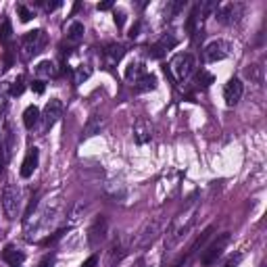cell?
<instances>
[{"instance_id":"6da1fadb","label":"cell","mask_w":267,"mask_h":267,"mask_svg":"<svg viewBox=\"0 0 267 267\" xmlns=\"http://www.w3.org/2000/svg\"><path fill=\"white\" fill-rule=\"evenodd\" d=\"M196 215H199V201L192 199L190 205H188L184 211H182V213H177V215L173 217L169 230H167V236H165V248H167V250L173 248V246L182 240V238H184V236L192 230L194 221H196Z\"/></svg>"},{"instance_id":"7a4b0ae2","label":"cell","mask_w":267,"mask_h":267,"mask_svg":"<svg viewBox=\"0 0 267 267\" xmlns=\"http://www.w3.org/2000/svg\"><path fill=\"white\" fill-rule=\"evenodd\" d=\"M194 67H196V61L190 52H180L171 59L169 63V71L173 73V77L177 81H186L192 73H194Z\"/></svg>"},{"instance_id":"3957f363","label":"cell","mask_w":267,"mask_h":267,"mask_svg":"<svg viewBox=\"0 0 267 267\" xmlns=\"http://www.w3.org/2000/svg\"><path fill=\"white\" fill-rule=\"evenodd\" d=\"M228 244H230V234H228V232L219 234V236L215 238V240L203 250V255H201V265H203V267L215 265L217 259L223 255V250L228 248Z\"/></svg>"},{"instance_id":"277c9868","label":"cell","mask_w":267,"mask_h":267,"mask_svg":"<svg viewBox=\"0 0 267 267\" xmlns=\"http://www.w3.org/2000/svg\"><path fill=\"white\" fill-rule=\"evenodd\" d=\"M46 46V34L42 30H34V32H27L21 38V54L23 59H32L36 57L38 52H42Z\"/></svg>"},{"instance_id":"5b68a950","label":"cell","mask_w":267,"mask_h":267,"mask_svg":"<svg viewBox=\"0 0 267 267\" xmlns=\"http://www.w3.org/2000/svg\"><path fill=\"white\" fill-rule=\"evenodd\" d=\"M3 213L9 221H13L19 213V205H21V196H19V188L13 186V184H7L5 190H3Z\"/></svg>"},{"instance_id":"8992f818","label":"cell","mask_w":267,"mask_h":267,"mask_svg":"<svg viewBox=\"0 0 267 267\" xmlns=\"http://www.w3.org/2000/svg\"><path fill=\"white\" fill-rule=\"evenodd\" d=\"M244 15V5L242 3H226L215 9V17L221 25H236Z\"/></svg>"},{"instance_id":"52a82bcc","label":"cell","mask_w":267,"mask_h":267,"mask_svg":"<svg viewBox=\"0 0 267 267\" xmlns=\"http://www.w3.org/2000/svg\"><path fill=\"white\" fill-rule=\"evenodd\" d=\"M161 217H154V219H150V221H146L144 223V228L140 230L138 234H136V238L132 240V248H144V246H148L154 238L159 236V232H161Z\"/></svg>"},{"instance_id":"ba28073f","label":"cell","mask_w":267,"mask_h":267,"mask_svg":"<svg viewBox=\"0 0 267 267\" xmlns=\"http://www.w3.org/2000/svg\"><path fill=\"white\" fill-rule=\"evenodd\" d=\"M232 52V44L228 40H213L209 42V44L205 46V61L207 63H217V61H223L226 57H230Z\"/></svg>"},{"instance_id":"9c48e42d","label":"cell","mask_w":267,"mask_h":267,"mask_svg":"<svg viewBox=\"0 0 267 267\" xmlns=\"http://www.w3.org/2000/svg\"><path fill=\"white\" fill-rule=\"evenodd\" d=\"M107 234H109V219L105 215H98L94 221H92V226L88 230V244L92 248L96 246H101L105 240H107Z\"/></svg>"},{"instance_id":"30bf717a","label":"cell","mask_w":267,"mask_h":267,"mask_svg":"<svg viewBox=\"0 0 267 267\" xmlns=\"http://www.w3.org/2000/svg\"><path fill=\"white\" fill-rule=\"evenodd\" d=\"M63 115V103L59 98H50V101L44 105V111L40 113V121L44 123V132H48L54 123H57Z\"/></svg>"},{"instance_id":"8fae6325","label":"cell","mask_w":267,"mask_h":267,"mask_svg":"<svg viewBox=\"0 0 267 267\" xmlns=\"http://www.w3.org/2000/svg\"><path fill=\"white\" fill-rule=\"evenodd\" d=\"M242 94H244V86H242V81L238 77L228 79V83L223 86V101H226L228 107H236L238 103H240Z\"/></svg>"},{"instance_id":"7c38bea8","label":"cell","mask_w":267,"mask_h":267,"mask_svg":"<svg viewBox=\"0 0 267 267\" xmlns=\"http://www.w3.org/2000/svg\"><path fill=\"white\" fill-rule=\"evenodd\" d=\"M134 138L138 144H148L152 140V123L146 117H138L134 123Z\"/></svg>"},{"instance_id":"4fadbf2b","label":"cell","mask_w":267,"mask_h":267,"mask_svg":"<svg viewBox=\"0 0 267 267\" xmlns=\"http://www.w3.org/2000/svg\"><path fill=\"white\" fill-rule=\"evenodd\" d=\"M38 161H40V150L34 146V148L27 150L25 159H23V163H21V171H19L21 177H32L34 171L38 169Z\"/></svg>"},{"instance_id":"5bb4252c","label":"cell","mask_w":267,"mask_h":267,"mask_svg":"<svg viewBox=\"0 0 267 267\" xmlns=\"http://www.w3.org/2000/svg\"><path fill=\"white\" fill-rule=\"evenodd\" d=\"M175 46H177V38H175L173 34H165V36L157 42V44H152V48H150V57L161 59L167 50H171V48H175Z\"/></svg>"},{"instance_id":"9a60e30c","label":"cell","mask_w":267,"mask_h":267,"mask_svg":"<svg viewBox=\"0 0 267 267\" xmlns=\"http://www.w3.org/2000/svg\"><path fill=\"white\" fill-rule=\"evenodd\" d=\"M3 150H5V159L7 163L11 161V157L15 154V146H17V140H15V132H13V125L7 121L5 123V130H3Z\"/></svg>"},{"instance_id":"2e32d148","label":"cell","mask_w":267,"mask_h":267,"mask_svg":"<svg viewBox=\"0 0 267 267\" xmlns=\"http://www.w3.org/2000/svg\"><path fill=\"white\" fill-rule=\"evenodd\" d=\"M105 125H107V119L103 115H98V113H92L86 121V128H83V138H94L96 134H101L105 130Z\"/></svg>"},{"instance_id":"e0dca14e","label":"cell","mask_w":267,"mask_h":267,"mask_svg":"<svg viewBox=\"0 0 267 267\" xmlns=\"http://www.w3.org/2000/svg\"><path fill=\"white\" fill-rule=\"evenodd\" d=\"M125 252H128V248L121 244V238L117 236L113 240V244H111L109 250H107V267H115L125 257Z\"/></svg>"},{"instance_id":"ac0fdd59","label":"cell","mask_w":267,"mask_h":267,"mask_svg":"<svg viewBox=\"0 0 267 267\" xmlns=\"http://www.w3.org/2000/svg\"><path fill=\"white\" fill-rule=\"evenodd\" d=\"M123 54H125V46H123V44H117V42H113V44H109V46L105 48V59H107V65H109V67L117 65V63L123 59Z\"/></svg>"},{"instance_id":"d6986e66","label":"cell","mask_w":267,"mask_h":267,"mask_svg":"<svg viewBox=\"0 0 267 267\" xmlns=\"http://www.w3.org/2000/svg\"><path fill=\"white\" fill-rule=\"evenodd\" d=\"M83 34H86L83 25L79 21H73L71 25H69V30H67V42H69V46H77L79 42L83 40Z\"/></svg>"},{"instance_id":"ffe728a7","label":"cell","mask_w":267,"mask_h":267,"mask_svg":"<svg viewBox=\"0 0 267 267\" xmlns=\"http://www.w3.org/2000/svg\"><path fill=\"white\" fill-rule=\"evenodd\" d=\"M3 261L9 263L11 267H13V265H21V263L25 261V255H23L19 248H15L13 244H9V246L3 250Z\"/></svg>"},{"instance_id":"44dd1931","label":"cell","mask_w":267,"mask_h":267,"mask_svg":"<svg viewBox=\"0 0 267 267\" xmlns=\"http://www.w3.org/2000/svg\"><path fill=\"white\" fill-rule=\"evenodd\" d=\"M38 123H40V109L36 105H30L23 111V125L27 130H34Z\"/></svg>"},{"instance_id":"7402d4cb","label":"cell","mask_w":267,"mask_h":267,"mask_svg":"<svg viewBox=\"0 0 267 267\" xmlns=\"http://www.w3.org/2000/svg\"><path fill=\"white\" fill-rule=\"evenodd\" d=\"M134 88H136L138 92H150V90L157 88V77H154L152 73H144L142 77H140V79L134 83Z\"/></svg>"},{"instance_id":"603a6c76","label":"cell","mask_w":267,"mask_h":267,"mask_svg":"<svg viewBox=\"0 0 267 267\" xmlns=\"http://www.w3.org/2000/svg\"><path fill=\"white\" fill-rule=\"evenodd\" d=\"M146 73V69H144V65L142 63H140V61H136V63H130L128 65V69H125V79H128V81H138L140 77H142Z\"/></svg>"},{"instance_id":"cb8c5ba5","label":"cell","mask_w":267,"mask_h":267,"mask_svg":"<svg viewBox=\"0 0 267 267\" xmlns=\"http://www.w3.org/2000/svg\"><path fill=\"white\" fill-rule=\"evenodd\" d=\"M36 73H38V77L48 79V77H54L59 71H57V65H54L52 61H42V63H38V67H36Z\"/></svg>"},{"instance_id":"d4e9b609","label":"cell","mask_w":267,"mask_h":267,"mask_svg":"<svg viewBox=\"0 0 267 267\" xmlns=\"http://www.w3.org/2000/svg\"><path fill=\"white\" fill-rule=\"evenodd\" d=\"M244 75H246L250 81L261 83V81H263V67H261L259 63H252V65H248V67H246Z\"/></svg>"},{"instance_id":"484cf974","label":"cell","mask_w":267,"mask_h":267,"mask_svg":"<svg viewBox=\"0 0 267 267\" xmlns=\"http://www.w3.org/2000/svg\"><path fill=\"white\" fill-rule=\"evenodd\" d=\"M23 90H25V75L19 73L15 79H13L11 86H9V92H11V96H21Z\"/></svg>"},{"instance_id":"4316f807","label":"cell","mask_w":267,"mask_h":267,"mask_svg":"<svg viewBox=\"0 0 267 267\" xmlns=\"http://www.w3.org/2000/svg\"><path fill=\"white\" fill-rule=\"evenodd\" d=\"M11 40H13V25L9 19H5L3 25H0V42H3L5 46H9Z\"/></svg>"},{"instance_id":"83f0119b","label":"cell","mask_w":267,"mask_h":267,"mask_svg":"<svg viewBox=\"0 0 267 267\" xmlns=\"http://www.w3.org/2000/svg\"><path fill=\"white\" fill-rule=\"evenodd\" d=\"M90 75H92V67H88V65H79V67L75 69V83H83Z\"/></svg>"},{"instance_id":"f1b7e54d","label":"cell","mask_w":267,"mask_h":267,"mask_svg":"<svg viewBox=\"0 0 267 267\" xmlns=\"http://www.w3.org/2000/svg\"><path fill=\"white\" fill-rule=\"evenodd\" d=\"M17 13H19V17H21L23 23H27V21H30V19L36 15V13H34L32 9H27L25 5H17Z\"/></svg>"},{"instance_id":"f546056e","label":"cell","mask_w":267,"mask_h":267,"mask_svg":"<svg viewBox=\"0 0 267 267\" xmlns=\"http://www.w3.org/2000/svg\"><path fill=\"white\" fill-rule=\"evenodd\" d=\"M196 83H199V88H207L209 83H213V75L207 73V71H201L199 77H196Z\"/></svg>"},{"instance_id":"4dcf8cb0","label":"cell","mask_w":267,"mask_h":267,"mask_svg":"<svg viewBox=\"0 0 267 267\" xmlns=\"http://www.w3.org/2000/svg\"><path fill=\"white\" fill-rule=\"evenodd\" d=\"M186 7V0H177V3H171L169 5V15H177V13Z\"/></svg>"},{"instance_id":"1f68e13d","label":"cell","mask_w":267,"mask_h":267,"mask_svg":"<svg viewBox=\"0 0 267 267\" xmlns=\"http://www.w3.org/2000/svg\"><path fill=\"white\" fill-rule=\"evenodd\" d=\"M115 23H117L119 30L123 27V23H125V11H123V9H117V11H115Z\"/></svg>"},{"instance_id":"d6a6232c","label":"cell","mask_w":267,"mask_h":267,"mask_svg":"<svg viewBox=\"0 0 267 267\" xmlns=\"http://www.w3.org/2000/svg\"><path fill=\"white\" fill-rule=\"evenodd\" d=\"M44 88H46V83H44V79H36V81L32 83V90H34L36 94H42V92H44Z\"/></svg>"},{"instance_id":"836d02e7","label":"cell","mask_w":267,"mask_h":267,"mask_svg":"<svg viewBox=\"0 0 267 267\" xmlns=\"http://www.w3.org/2000/svg\"><path fill=\"white\" fill-rule=\"evenodd\" d=\"M54 265V255H46L44 259L40 261V265L38 267H52Z\"/></svg>"},{"instance_id":"e575fe53","label":"cell","mask_w":267,"mask_h":267,"mask_svg":"<svg viewBox=\"0 0 267 267\" xmlns=\"http://www.w3.org/2000/svg\"><path fill=\"white\" fill-rule=\"evenodd\" d=\"M96 261H98V259H96V255H92L90 259H86V261H83L79 267H94V265H96Z\"/></svg>"},{"instance_id":"d590c367","label":"cell","mask_w":267,"mask_h":267,"mask_svg":"<svg viewBox=\"0 0 267 267\" xmlns=\"http://www.w3.org/2000/svg\"><path fill=\"white\" fill-rule=\"evenodd\" d=\"M109 9H113V0H107V3L98 5V11H109Z\"/></svg>"},{"instance_id":"8d00e7d4","label":"cell","mask_w":267,"mask_h":267,"mask_svg":"<svg viewBox=\"0 0 267 267\" xmlns=\"http://www.w3.org/2000/svg\"><path fill=\"white\" fill-rule=\"evenodd\" d=\"M138 32H140V23H136V25L132 27V32H130V36H132V38H138V36H140Z\"/></svg>"},{"instance_id":"74e56055","label":"cell","mask_w":267,"mask_h":267,"mask_svg":"<svg viewBox=\"0 0 267 267\" xmlns=\"http://www.w3.org/2000/svg\"><path fill=\"white\" fill-rule=\"evenodd\" d=\"M228 267H234V263H228Z\"/></svg>"},{"instance_id":"f35d334b","label":"cell","mask_w":267,"mask_h":267,"mask_svg":"<svg viewBox=\"0 0 267 267\" xmlns=\"http://www.w3.org/2000/svg\"><path fill=\"white\" fill-rule=\"evenodd\" d=\"M13 267H21V265H13Z\"/></svg>"}]
</instances>
